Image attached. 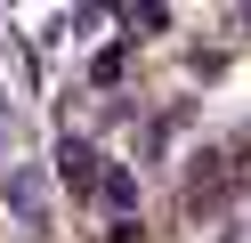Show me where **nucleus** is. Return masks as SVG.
I'll use <instances>...</instances> for the list:
<instances>
[{"label":"nucleus","instance_id":"f03ea898","mask_svg":"<svg viewBox=\"0 0 251 243\" xmlns=\"http://www.w3.org/2000/svg\"><path fill=\"white\" fill-rule=\"evenodd\" d=\"M8 211H17L25 227H41V178L33 170H8Z\"/></svg>","mask_w":251,"mask_h":243},{"label":"nucleus","instance_id":"20e7f679","mask_svg":"<svg viewBox=\"0 0 251 243\" xmlns=\"http://www.w3.org/2000/svg\"><path fill=\"white\" fill-rule=\"evenodd\" d=\"M0 130H8V106H0Z\"/></svg>","mask_w":251,"mask_h":243},{"label":"nucleus","instance_id":"f257e3e1","mask_svg":"<svg viewBox=\"0 0 251 243\" xmlns=\"http://www.w3.org/2000/svg\"><path fill=\"white\" fill-rule=\"evenodd\" d=\"M57 178H65L73 194H81V187H98V178H105V170H98V146L65 130V138H57Z\"/></svg>","mask_w":251,"mask_h":243},{"label":"nucleus","instance_id":"7ed1b4c3","mask_svg":"<svg viewBox=\"0 0 251 243\" xmlns=\"http://www.w3.org/2000/svg\"><path fill=\"white\" fill-rule=\"evenodd\" d=\"M98 194H105V203H114V211H122V219H130V211H138V178H130V170H122V162H114V170H105V178H98Z\"/></svg>","mask_w":251,"mask_h":243}]
</instances>
